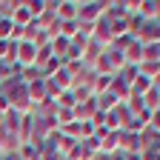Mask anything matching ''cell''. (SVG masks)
I'll return each mask as SVG.
<instances>
[{"instance_id": "8fae6325", "label": "cell", "mask_w": 160, "mask_h": 160, "mask_svg": "<svg viewBox=\"0 0 160 160\" xmlns=\"http://www.w3.org/2000/svg\"><path fill=\"white\" fill-rule=\"evenodd\" d=\"M26 6H29V12H32V17L37 20L40 14H43V12H46V0H29V3H26Z\"/></svg>"}, {"instance_id": "30bf717a", "label": "cell", "mask_w": 160, "mask_h": 160, "mask_svg": "<svg viewBox=\"0 0 160 160\" xmlns=\"http://www.w3.org/2000/svg\"><path fill=\"white\" fill-rule=\"evenodd\" d=\"M14 32V20L12 17H0V40H9Z\"/></svg>"}, {"instance_id": "3957f363", "label": "cell", "mask_w": 160, "mask_h": 160, "mask_svg": "<svg viewBox=\"0 0 160 160\" xmlns=\"http://www.w3.org/2000/svg\"><path fill=\"white\" fill-rule=\"evenodd\" d=\"M77 9H80V3H74V0H60L57 3V20H77Z\"/></svg>"}, {"instance_id": "4fadbf2b", "label": "cell", "mask_w": 160, "mask_h": 160, "mask_svg": "<svg viewBox=\"0 0 160 160\" xmlns=\"http://www.w3.org/2000/svg\"><path fill=\"white\" fill-rule=\"evenodd\" d=\"M123 160H143V152H123Z\"/></svg>"}, {"instance_id": "ba28073f", "label": "cell", "mask_w": 160, "mask_h": 160, "mask_svg": "<svg viewBox=\"0 0 160 160\" xmlns=\"http://www.w3.org/2000/svg\"><path fill=\"white\" fill-rule=\"evenodd\" d=\"M154 83H152V80L149 77H143V74H137V80H134V83H132V89H129V94L132 97H143L149 89H152Z\"/></svg>"}, {"instance_id": "7c38bea8", "label": "cell", "mask_w": 160, "mask_h": 160, "mask_svg": "<svg viewBox=\"0 0 160 160\" xmlns=\"http://www.w3.org/2000/svg\"><path fill=\"white\" fill-rule=\"evenodd\" d=\"M9 63H3V60H0V86H3V83H9Z\"/></svg>"}, {"instance_id": "52a82bcc", "label": "cell", "mask_w": 160, "mask_h": 160, "mask_svg": "<svg viewBox=\"0 0 160 160\" xmlns=\"http://www.w3.org/2000/svg\"><path fill=\"white\" fill-rule=\"evenodd\" d=\"M143 109H146L149 114H154V112L160 109V89H154V86H152V89L143 94Z\"/></svg>"}, {"instance_id": "6da1fadb", "label": "cell", "mask_w": 160, "mask_h": 160, "mask_svg": "<svg viewBox=\"0 0 160 160\" xmlns=\"http://www.w3.org/2000/svg\"><path fill=\"white\" fill-rule=\"evenodd\" d=\"M106 17V3L103 0H89V3H80L77 9V20L80 23H97V20H103Z\"/></svg>"}, {"instance_id": "277c9868", "label": "cell", "mask_w": 160, "mask_h": 160, "mask_svg": "<svg viewBox=\"0 0 160 160\" xmlns=\"http://www.w3.org/2000/svg\"><path fill=\"white\" fill-rule=\"evenodd\" d=\"M120 152H143V146H140V134L120 132Z\"/></svg>"}, {"instance_id": "8992f818", "label": "cell", "mask_w": 160, "mask_h": 160, "mask_svg": "<svg viewBox=\"0 0 160 160\" xmlns=\"http://www.w3.org/2000/svg\"><path fill=\"white\" fill-rule=\"evenodd\" d=\"M94 103H97V112H114L120 100H117L112 92H103V94H97V97H94Z\"/></svg>"}, {"instance_id": "9a60e30c", "label": "cell", "mask_w": 160, "mask_h": 160, "mask_svg": "<svg viewBox=\"0 0 160 160\" xmlns=\"http://www.w3.org/2000/svg\"><path fill=\"white\" fill-rule=\"evenodd\" d=\"M157 134H160V132H157Z\"/></svg>"}, {"instance_id": "9c48e42d", "label": "cell", "mask_w": 160, "mask_h": 160, "mask_svg": "<svg viewBox=\"0 0 160 160\" xmlns=\"http://www.w3.org/2000/svg\"><path fill=\"white\" fill-rule=\"evenodd\" d=\"M74 103H77V97H74L72 89H69V92H60V94L54 97V106H57V109H74Z\"/></svg>"}, {"instance_id": "5b68a950", "label": "cell", "mask_w": 160, "mask_h": 160, "mask_svg": "<svg viewBox=\"0 0 160 160\" xmlns=\"http://www.w3.org/2000/svg\"><path fill=\"white\" fill-rule=\"evenodd\" d=\"M12 20H14V26H20V29H26L29 23H34V17H32V12H29V6H26V3H20V6L14 9Z\"/></svg>"}, {"instance_id": "5bb4252c", "label": "cell", "mask_w": 160, "mask_h": 160, "mask_svg": "<svg viewBox=\"0 0 160 160\" xmlns=\"http://www.w3.org/2000/svg\"><path fill=\"white\" fill-rule=\"evenodd\" d=\"M0 129H3V114H0Z\"/></svg>"}, {"instance_id": "7a4b0ae2", "label": "cell", "mask_w": 160, "mask_h": 160, "mask_svg": "<svg viewBox=\"0 0 160 160\" xmlns=\"http://www.w3.org/2000/svg\"><path fill=\"white\" fill-rule=\"evenodd\" d=\"M14 63H20L23 69L34 66L37 63V46L29 43V40H20V43H17V54H14Z\"/></svg>"}]
</instances>
